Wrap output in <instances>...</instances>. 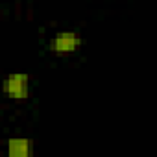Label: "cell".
<instances>
[{
	"label": "cell",
	"instance_id": "6da1fadb",
	"mask_svg": "<svg viewBox=\"0 0 157 157\" xmlns=\"http://www.w3.org/2000/svg\"><path fill=\"white\" fill-rule=\"evenodd\" d=\"M30 76L26 72H11L0 82L2 94L13 102H26L30 98Z\"/></svg>",
	"mask_w": 157,
	"mask_h": 157
},
{
	"label": "cell",
	"instance_id": "7a4b0ae2",
	"mask_svg": "<svg viewBox=\"0 0 157 157\" xmlns=\"http://www.w3.org/2000/svg\"><path fill=\"white\" fill-rule=\"evenodd\" d=\"M82 44H83V35L74 30L56 32L50 39V50L56 56H70L80 50Z\"/></svg>",
	"mask_w": 157,
	"mask_h": 157
},
{
	"label": "cell",
	"instance_id": "3957f363",
	"mask_svg": "<svg viewBox=\"0 0 157 157\" xmlns=\"http://www.w3.org/2000/svg\"><path fill=\"white\" fill-rule=\"evenodd\" d=\"M6 153L10 157H32L35 153V142L28 137H10L6 140Z\"/></svg>",
	"mask_w": 157,
	"mask_h": 157
}]
</instances>
